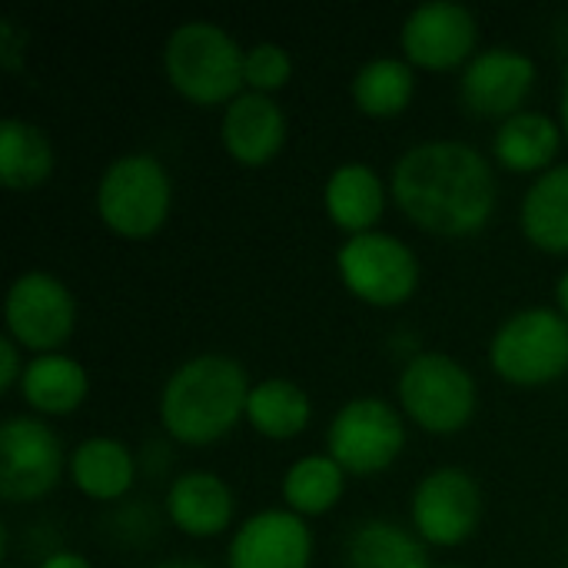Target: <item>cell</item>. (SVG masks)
Wrapping results in <instances>:
<instances>
[{
    "mask_svg": "<svg viewBox=\"0 0 568 568\" xmlns=\"http://www.w3.org/2000/svg\"><path fill=\"white\" fill-rule=\"evenodd\" d=\"M346 566L349 568H433L429 552L419 536L389 523L369 519L359 523L346 542Z\"/></svg>",
    "mask_w": 568,
    "mask_h": 568,
    "instance_id": "obj_22",
    "label": "cell"
},
{
    "mask_svg": "<svg viewBox=\"0 0 568 568\" xmlns=\"http://www.w3.org/2000/svg\"><path fill=\"white\" fill-rule=\"evenodd\" d=\"M493 369L519 386H542L568 369V316L549 306L513 313L493 336Z\"/></svg>",
    "mask_w": 568,
    "mask_h": 568,
    "instance_id": "obj_5",
    "label": "cell"
},
{
    "mask_svg": "<svg viewBox=\"0 0 568 568\" xmlns=\"http://www.w3.org/2000/svg\"><path fill=\"white\" fill-rule=\"evenodd\" d=\"M7 336L17 346H27L33 353H57L60 343L73 333L77 323V303L70 290L43 270L20 273L7 290Z\"/></svg>",
    "mask_w": 568,
    "mask_h": 568,
    "instance_id": "obj_9",
    "label": "cell"
},
{
    "mask_svg": "<svg viewBox=\"0 0 568 568\" xmlns=\"http://www.w3.org/2000/svg\"><path fill=\"white\" fill-rule=\"evenodd\" d=\"M153 568H213V566H203V562H186V559H170V562H160V566Z\"/></svg>",
    "mask_w": 568,
    "mask_h": 568,
    "instance_id": "obj_33",
    "label": "cell"
},
{
    "mask_svg": "<svg viewBox=\"0 0 568 568\" xmlns=\"http://www.w3.org/2000/svg\"><path fill=\"white\" fill-rule=\"evenodd\" d=\"M20 40H23V30H17V23L10 17H3L0 20V63L7 70L20 67Z\"/></svg>",
    "mask_w": 568,
    "mask_h": 568,
    "instance_id": "obj_29",
    "label": "cell"
},
{
    "mask_svg": "<svg viewBox=\"0 0 568 568\" xmlns=\"http://www.w3.org/2000/svg\"><path fill=\"white\" fill-rule=\"evenodd\" d=\"M566 568H568V566H566Z\"/></svg>",
    "mask_w": 568,
    "mask_h": 568,
    "instance_id": "obj_35",
    "label": "cell"
},
{
    "mask_svg": "<svg viewBox=\"0 0 568 568\" xmlns=\"http://www.w3.org/2000/svg\"><path fill=\"white\" fill-rule=\"evenodd\" d=\"M240 43L213 20H186L180 23L163 47V67L170 83L193 103L213 106L240 97L243 80Z\"/></svg>",
    "mask_w": 568,
    "mask_h": 568,
    "instance_id": "obj_3",
    "label": "cell"
},
{
    "mask_svg": "<svg viewBox=\"0 0 568 568\" xmlns=\"http://www.w3.org/2000/svg\"><path fill=\"white\" fill-rule=\"evenodd\" d=\"M519 223L539 250L568 253V163H556L526 190Z\"/></svg>",
    "mask_w": 568,
    "mask_h": 568,
    "instance_id": "obj_19",
    "label": "cell"
},
{
    "mask_svg": "<svg viewBox=\"0 0 568 568\" xmlns=\"http://www.w3.org/2000/svg\"><path fill=\"white\" fill-rule=\"evenodd\" d=\"M20 389L33 409L50 413V416H63V413H73L87 399L90 379H87V369L73 356L43 353V356L27 363Z\"/></svg>",
    "mask_w": 568,
    "mask_h": 568,
    "instance_id": "obj_20",
    "label": "cell"
},
{
    "mask_svg": "<svg viewBox=\"0 0 568 568\" xmlns=\"http://www.w3.org/2000/svg\"><path fill=\"white\" fill-rule=\"evenodd\" d=\"M23 369H27V366H20V349H17V343H13L10 336H3V339H0V389H3V393L13 389V383L23 379Z\"/></svg>",
    "mask_w": 568,
    "mask_h": 568,
    "instance_id": "obj_28",
    "label": "cell"
},
{
    "mask_svg": "<svg viewBox=\"0 0 568 568\" xmlns=\"http://www.w3.org/2000/svg\"><path fill=\"white\" fill-rule=\"evenodd\" d=\"M293 77V60L286 53V47L280 43H253L243 57V80L256 90V93H273L280 90L286 80Z\"/></svg>",
    "mask_w": 568,
    "mask_h": 568,
    "instance_id": "obj_27",
    "label": "cell"
},
{
    "mask_svg": "<svg viewBox=\"0 0 568 568\" xmlns=\"http://www.w3.org/2000/svg\"><path fill=\"white\" fill-rule=\"evenodd\" d=\"M250 389L246 369L233 356L203 353L170 373L160 396V419L173 439L206 446L236 426Z\"/></svg>",
    "mask_w": 568,
    "mask_h": 568,
    "instance_id": "obj_2",
    "label": "cell"
},
{
    "mask_svg": "<svg viewBox=\"0 0 568 568\" xmlns=\"http://www.w3.org/2000/svg\"><path fill=\"white\" fill-rule=\"evenodd\" d=\"M63 449L57 433L37 416H10L0 426V496L7 503H37L57 483Z\"/></svg>",
    "mask_w": 568,
    "mask_h": 568,
    "instance_id": "obj_10",
    "label": "cell"
},
{
    "mask_svg": "<svg viewBox=\"0 0 568 568\" xmlns=\"http://www.w3.org/2000/svg\"><path fill=\"white\" fill-rule=\"evenodd\" d=\"M310 396L290 383V379H263L250 389L246 399V419L256 433L270 439H290L300 436L310 423Z\"/></svg>",
    "mask_w": 568,
    "mask_h": 568,
    "instance_id": "obj_24",
    "label": "cell"
},
{
    "mask_svg": "<svg viewBox=\"0 0 568 568\" xmlns=\"http://www.w3.org/2000/svg\"><path fill=\"white\" fill-rule=\"evenodd\" d=\"M556 296H559V306H562V313L568 316V270L559 276V283H556Z\"/></svg>",
    "mask_w": 568,
    "mask_h": 568,
    "instance_id": "obj_31",
    "label": "cell"
},
{
    "mask_svg": "<svg viewBox=\"0 0 568 568\" xmlns=\"http://www.w3.org/2000/svg\"><path fill=\"white\" fill-rule=\"evenodd\" d=\"M166 513L173 526L193 539L216 536L233 519V493L216 473H183L166 493Z\"/></svg>",
    "mask_w": 568,
    "mask_h": 568,
    "instance_id": "obj_16",
    "label": "cell"
},
{
    "mask_svg": "<svg viewBox=\"0 0 568 568\" xmlns=\"http://www.w3.org/2000/svg\"><path fill=\"white\" fill-rule=\"evenodd\" d=\"M393 196L416 226L436 236H469L496 210V176L476 146L426 140L396 160Z\"/></svg>",
    "mask_w": 568,
    "mask_h": 568,
    "instance_id": "obj_1",
    "label": "cell"
},
{
    "mask_svg": "<svg viewBox=\"0 0 568 568\" xmlns=\"http://www.w3.org/2000/svg\"><path fill=\"white\" fill-rule=\"evenodd\" d=\"M483 519V493L459 466L433 469L413 493V523L419 539L433 546L466 542Z\"/></svg>",
    "mask_w": 568,
    "mask_h": 568,
    "instance_id": "obj_11",
    "label": "cell"
},
{
    "mask_svg": "<svg viewBox=\"0 0 568 568\" xmlns=\"http://www.w3.org/2000/svg\"><path fill=\"white\" fill-rule=\"evenodd\" d=\"M446 568H463V566H446Z\"/></svg>",
    "mask_w": 568,
    "mask_h": 568,
    "instance_id": "obj_34",
    "label": "cell"
},
{
    "mask_svg": "<svg viewBox=\"0 0 568 568\" xmlns=\"http://www.w3.org/2000/svg\"><path fill=\"white\" fill-rule=\"evenodd\" d=\"M313 536L293 509H266L250 516L230 539V568H306Z\"/></svg>",
    "mask_w": 568,
    "mask_h": 568,
    "instance_id": "obj_14",
    "label": "cell"
},
{
    "mask_svg": "<svg viewBox=\"0 0 568 568\" xmlns=\"http://www.w3.org/2000/svg\"><path fill=\"white\" fill-rule=\"evenodd\" d=\"M562 133H568V67L562 77Z\"/></svg>",
    "mask_w": 568,
    "mask_h": 568,
    "instance_id": "obj_32",
    "label": "cell"
},
{
    "mask_svg": "<svg viewBox=\"0 0 568 568\" xmlns=\"http://www.w3.org/2000/svg\"><path fill=\"white\" fill-rule=\"evenodd\" d=\"M70 476L83 496L110 503V499H120L133 486V456L120 439L93 436L73 449Z\"/></svg>",
    "mask_w": 568,
    "mask_h": 568,
    "instance_id": "obj_21",
    "label": "cell"
},
{
    "mask_svg": "<svg viewBox=\"0 0 568 568\" xmlns=\"http://www.w3.org/2000/svg\"><path fill=\"white\" fill-rule=\"evenodd\" d=\"M479 23L469 7L453 0L419 3L403 23V53L426 70H453L473 60Z\"/></svg>",
    "mask_w": 568,
    "mask_h": 568,
    "instance_id": "obj_12",
    "label": "cell"
},
{
    "mask_svg": "<svg viewBox=\"0 0 568 568\" xmlns=\"http://www.w3.org/2000/svg\"><path fill=\"white\" fill-rule=\"evenodd\" d=\"M53 173L50 136L27 120L7 116L0 123V180L7 190H33Z\"/></svg>",
    "mask_w": 568,
    "mask_h": 568,
    "instance_id": "obj_23",
    "label": "cell"
},
{
    "mask_svg": "<svg viewBox=\"0 0 568 568\" xmlns=\"http://www.w3.org/2000/svg\"><path fill=\"white\" fill-rule=\"evenodd\" d=\"M399 403L429 433H459L476 413L473 373L446 353H419L399 373Z\"/></svg>",
    "mask_w": 568,
    "mask_h": 568,
    "instance_id": "obj_6",
    "label": "cell"
},
{
    "mask_svg": "<svg viewBox=\"0 0 568 568\" xmlns=\"http://www.w3.org/2000/svg\"><path fill=\"white\" fill-rule=\"evenodd\" d=\"M336 266L349 293L373 306H399L419 286L416 253L393 233L379 230L349 236L336 253Z\"/></svg>",
    "mask_w": 568,
    "mask_h": 568,
    "instance_id": "obj_7",
    "label": "cell"
},
{
    "mask_svg": "<svg viewBox=\"0 0 568 568\" xmlns=\"http://www.w3.org/2000/svg\"><path fill=\"white\" fill-rule=\"evenodd\" d=\"M536 83V63L513 47H489L476 53L463 70V100L479 116L509 120L526 103Z\"/></svg>",
    "mask_w": 568,
    "mask_h": 568,
    "instance_id": "obj_13",
    "label": "cell"
},
{
    "mask_svg": "<svg viewBox=\"0 0 568 568\" xmlns=\"http://www.w3.org/2000/svg\"><path fill=\"white\" fill-rule=\"evenodd\" d=\"M562 133L559 123L549 113L539 110H519L503 126L496 130V160L516 173H532V170H552V160L559 153Z\"/></svg>",
    "mask_w": 568,
    "mask_h": 568,
    "instance_id": "obj_18",
    "label": "cell"
},
{
    "mask_svg": "<svg viewBox=\"0 0 568 568\" xmlns=\"http://www.w3.org/2000/svg\"><path fill=\"white\" fill-rule=\"evenodd\" d=\"M346 489V469L333 456H303L283 476V499L296 516L329 513Z\"/></svg>",
    "mask_w": 568,
    "mask_h": 568,
    "instance_id": "obj_25",
    "label": "cell"
},
{
    "mask_svg": "<svg viewBox=\"0 0 568 568\" xmlns=\"http://www.w3.org/2000/svg\"><path fill=\"white\" fill-rule=\"evenodd\" d=\"M173 183L166 166L153 153L116 156L97 183L100 220L130 240H143L166 223Z\"/></svg>",
    "mask_w": 568,
    "mask_h": 568,
    "instance_id": "obj_4",
    "label": "cell"
},
{
    "mask_svg": "<svg viewBox=\"0 0 568 568\" xmlns=\"http://www.w3.org/2000/svg\"><path fill=\"white\" fill-rule=\"evenodd\" d=\"M323 200H326L329 220L339 230L359 236V233H369L376 226V220L383 216L386 190H383V180L373 166L343 163L329 173Z\"/></svg>",
    "mask_w": 568,
    "mask_h": 568,
    "instance_id": "obj_17",
    "label": "cell"
},
{
    "mask_svg": "<svg viewBox=\"0 0 568 568\" xmlns=\"http://www.w3.org/2000/svg\"><path fill=\"white\" fill-rule=\"evenodd\" d=\"M416 77L399 57H376L353 77V100L369 116H396L409 106Z\"/></svg>",
    "mask_w": 568,
    "mask_h": 568,
    "instance_id": "obj_26",
    "label": "cell"
},
{
    "mask_svg": "<svg viewBox=\"0 0 568 568\" xmlns=\"http://www.w3.org/2000/svg\"><path fill=\"white\" fill-rule=\"evenodd\" d=\"M40 568H90V562L80 552H53L40 562Z\"/></svg>",
    "mask_w": 568,
    "mask_h": 568,
    "instance_id": "obj_30",
    "label": "cell"
},
{
    "mask_svg": "<svg viewBox=\"0 0 568 568\" xmlns=\"http://www.w3.org/2000/svg\"><path fill=\"white\" fill-rule=\"evenodd\" d=\"M326 443L346 473H383L403 453L406 426L386 399L356 396L333 416Z\"/></svg>",
    "mask_w": 568,
    "mask_h": 568,
    "instance_id": "obj_8",
    "label": "cell"
},
{
    "mask_svg": "<svg viewBox=\"0 0 568 568\" xmlns=\"http://www.w3.org/2000/svg\"><path fill=\"white\" fill-rule=\"evenodd\" d=\"M286 140V113L270 93H240L223 113V146L243 166L270 163Z\"/></svg>",
    "mask_w": 568,
    "mask_h": 568,
    "instance_id": "obj_15",
    "label": "cell"
}]
</instances>
